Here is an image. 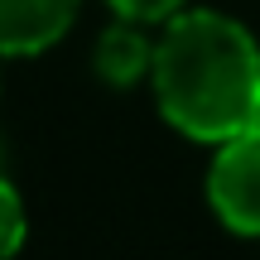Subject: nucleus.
<instances>
[{
  "label": "nucleus",
  "mask_w": 260,
  "mask_h": 260,
  "mask_svg": "<svg viewBox=\"0 0 260 260\" xmlns=\"http://www.w3.org/2000/svg\"><path fill=\"white\" fill-rule=\"evenodd\" d=\"M149 87L178 135L222 145L260 125V44L232 15L178 10L154 44Z\"/></svg>",
  "instance_id": "f257e3e1"
},
{
  "label": "nucleus",
  "mask_w": 260,
  "mask_h": 260,
  "mask_svg": "<svg viewBox=\"0 0 260 260\" xmlns=\"http://www.w3.org/2000/svg\"><path fill=\"white\" fill-rule=\"evenodd\" d=\"M24 246V203H19L15 183L0 174V260H10Z\"/></svg>",
  "instance_id": "39448f33"
},
{
  "label": "nucleus",
  "mask_w": 260,
  "mask_h": 260,
  "mask_svg": "<svg viewBox=\"0 0 260 260\" xmlns=\"http://www.w3.org/2000/svg\"><path fill=\"white\" fill-rule=\"evenodd\" d=\"M82 0H0V53L29 58L53 48L73 29Z\"/></svg>",
  "instance_id": "7ed1b4c3"
},
{
  "label": "nucleus",
  "mask_w": 260,
  "mask_h": 260,
  "mask_svg": "<svg viewBox=\"0 0 260 260\" xmlns=\"http://www.w3.org/2000/svg\"><path fill=\"white\" fill-rule=\"evenodd\" d=\"M140 29H145V24L121 19L116 29H106V34H102L92 63H96V77H102L106 87H135L140 77L149 73V63H154V44H149Z\"/></svg>",
  "instance_id": "20e7f679"
},
{
  "label": "nucleus",
  "mask_w": 260,
  "mask_h": 260,
  "mask_svg": "<svg viewBox=\"0 0 260 260\" xmlns=\"http://www.w3.org/2000/svg\"><path fill=\"white\" fill-rule=\"evenodd\" d=\"M121 19H135V24H169V19L183 10V0H106Z\"/></svg>",
  "instance_id": "423d86ee"
},
{
  "label": "nucleus",
  "mask_w": 260,
  "mask_h": 260,
  "mask_svg": "<svg viewBox=\"0 0 260 260\" xmlns=\"http://www.w3.org/2000/svg\"><path fill=\"white\" fill-rule=\"evenodd\" d=\"M207 203L236 236H260V125L217 145L207 169Z\"/></svg>",
  "instance_id": "f03ea898"
}]
</instances>
